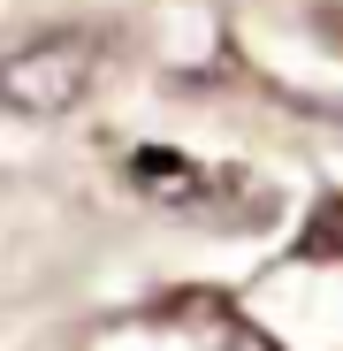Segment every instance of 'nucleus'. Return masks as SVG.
<instances>
[{"instance_id": "obj_1", "label": "nucleus", "mask_w": 343, "mask_h": 351, "mask_svg": "<svg viewBox=\"0 0 343 351\" xmlns=\"http://www.w3.org/2000/svg\"><path fill=\"white\" fill-rule=\"evenodd\" d=\"M99 31H38L0 53V107L8 114H69L99 77Z\"/></svg>"}]
</instances>
